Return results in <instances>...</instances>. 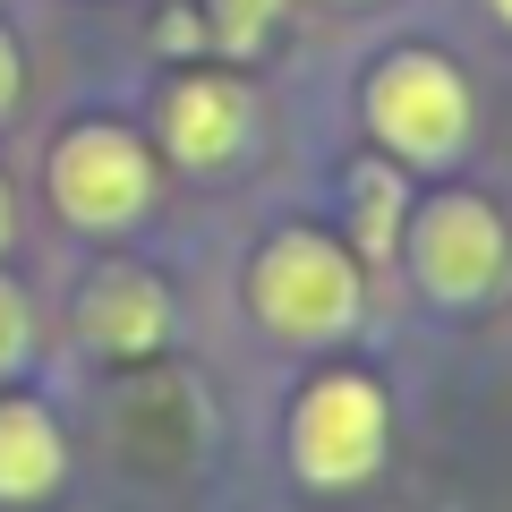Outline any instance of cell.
<instances>
[{"mask_svg": "<svg viewBox=\"0 0 512 512\" xmlns=\"http://www.w3.org/2000/svg\"><path fill=\"white\" fill-rule=\"evenodd\" d=\"M248 316L274 342L291 350H333L359 333L367 316V274H359V248L316 222H282V231L256 239L248 256Z\"/></svg>", "mask_w": 512, "mask_h": 512, "instance_id": "6da1fadb", "label": "cell"}, {"mask_svg": "<svg viewBox=\"0 0 512 512\" xmlns=\"http://www.w3.org/2000/svg\"><path fill=\"white\" fill-rule=\"evenodd\" d=\"M359 120L376 137V154H393L402 171H444L478 128V103H470V77L453 69L444 52L427 43H393L376 52L359 86Z\"/></svg>", "mask_w": 512, "mask_h": 512, "instance_id": "7a4b0ae2", "label": "cell"}, {"mask_svg": "<svg viewBox=\"0 0 512 512\" xmlns=\"http://www.w3.org/2000/svg\"><path fill=\"white\" fill-rule=\"evenodd\" d=\"M393 453V402L367 367H316L291 402V470L316 495H350Z\"/></svg>", "mask_w": 512, "mask_h": 512, "instance_id": "3957f363", "label": "cell"}, {"mask_svg": "<svg viewBox=\"0 0 512 512\" xmlns=\"http://www.w3.org/2000/svg\"><path fill=\"white\" fill-rule=\"evenodd\" d=\"M402 256H410V282H419L436 308H487L504 291V265H512V231L478 188H436L427 205H410L402 222Z\"/></svg>", "mask_w": 512, "mask_h": 512, "instance_id": "277c9868", "label": "cell"}, {"mask_svg": "<svg viewBox=\"0 0 512 512\" xmlns=\"http://www.w3.org/2000/svg\"><path fill=\"white\" fill-rule=\"evenodd\" d=\"M43 188H52L60 222H77V231H137L154 214L163 171H154V146L137 128L77 120V128H60L52 163H43Z\"/></svg>", "mask_w": 512, "mask_h": 512, "instance_id": "5b68a950", "label": "cell"}, {"mask_svg": "<svg viewBox=\"0 0 512 512\" xmlns=\"http://www.w3.org/2000/svg\"><path fill=\"white\" fill-rule=\"evenodd\" d=\"M256 137V86L231 69H180L154 103V146L188 171V180H214L248 154Z\"/></svg>", "mask_w": 512, "mask_h": 512, "instance_id": "8992f818", "label": "cell"}, {"mask_svg": "<svg viewBox=\"0 0 512 512\" xmlns=\"http://www.w3.org/2000/svg\"><path fill=\"white\" fill-rule=\"evenodd\" d=\"M77 342L111 367H137L171 342V291L146 274V265H94L86 291H77Z\"/></svg>", "mask_w": 512, "mask_h": 512, "instance_id": "52a82bcc", "label": "cell"}, {"mask_svg": "<svg viewBox=\"0 0 512 512\" xmlns=\"http://www.w3.org/2000/svg\"><path fill=\"white\" fill-rule=\"evenodd\" d=\"M60 487H69V436L52 402L0 393V504H52Z\"/></svg>", "mask_w": 512, "mask_h": 512, "instance_id": "ba28073f", "label": "cell"}, {"mask_svg": "<svg viewBox=\"0 0 512 512\" xmlns=\"http://www.w3.org/2000/svg\"><path fill=\"white\" fill-rule=\"evenodd\" d=\"M350 197V231H359V256H393V239H402L410 222V188H402V163L393 154H359L342 180Z\"/></svg>", "mask_w": 512, "mask_h": 512, "instance_id": "9c48e42d", "label": "cell"}, {"mask_svg": "<svg viewBox=\"0 0 512 512\" xmlns=\"http://www.w3.org/2000/svg\"><path fill=\"white\" fill-rule=\"evenodd\" d=\"M282 9H291V0H205V35H214L231 60H248V52H265V43H274Z\"/></svg>", "mask_w": 512, "mask_h": 512, "instance_id": "30bf717a", "label": "cell"}, {"mask_svg": "<svg viewBox=\"0 0 512 512\" xmlns=\"http://www.w3.org/2000/svg\"><path fill=\"white\" fill-rule=\"evenodd\" d=\"M26 350H35V308H26V291L9 274H0V384L26 367Z\"/></svg>", "mask_w": 512, "mask_h": 512, "instance_id": "8fae6325", "label": "cell"}, {"mask_svg": "<svg viewBox=\"0 0 512 512\" xmlns=\"http://www.w3.org/2000/svg\"><path fill=\"white\" fill-rule=\"evenodd\" d=\"M18 94H26V52H18V35L0 26V120L18 111Z\"/></svg>", "mask_w": 512, "mask_h": 512, "instance_id": "7c38bea8", "label": "cell"}, {"mask_svg": "<svg viewBox=\"0 0 512 512\" xmlns=\"http://www.w3.org/2000/svg\"><path fill=\"white\" fill-rule=\"evenodd\" d=\"M9 239H18V197H9V180H0V256H9Z\"/></svg>", "mask_w": 512, "mask_h": 512, "instance_id": "4fadbf2b", "label": "cell"}, {"mask_svg": "<svg viewBox=\"0 0 512 512\" xmlns=\"http://www.w3.org/2000/svg\"><path fill=\"white\" fill-rule=\"evenodd\" d=\"M487 18H495V26H512V0H487Z\"/></svg>", "mask_w": 512, "mask_h": 512, "instance_id": "5bb4252c", "label": "cell"}]
</instances>
